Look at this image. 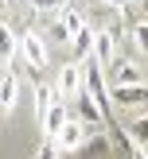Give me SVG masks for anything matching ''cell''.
<instances>
[{
  "instance_id": "obj_3",
  "label": "cell",
  "mask_w": 148,
  "mask_h": 159,
  "mask_svg": "<svg viewBox=\"0 0 148 159\" xmlns=\"http://www.w3.org/2000/svg\"><path fill=\"white\" fill-rule=\"evenodd\" d=\"M55 140L62 144V152H70V148H78V144L86 140V124H78L74 116H66V120H62V128L55 132Z\"/></svg>"
},
{
  "instance_id": "obj_6",
  "label": "cell",
  "mask_w": 148,
  "mask_h": 159,
  "mask_svg": "<svg viewBox=\"0 0 148 159\" xmlns=\"http://www.w3.org/2000/svg\"><path fill=\"white\" fill-rule=\"evenodd\" d=\"M59 89H62V101H66V97H74V93L82 89V66H78V62H70V66H62Z\"/></svg>"
},
{
  "instance_id": "obj_16",
  "label": "cell",
  "mask_w": 148,
  "mask_h": 159,
  "mask_svg": "<svg viewBox=\"0 0 148 159\" xmlns=\"http://www.w3.org/2000/svg\"><path fill=\"white\" fill-rule=\"evenodd\" d=\"M70 0H31V8H39V12H59V8H66Z\"/></svg>"
},
{
  "instance_id": "obj_5",
  "label": "cell",
  "mask_w": 148,
  "mask_h": 159,
  "mask_svg": "<svg viewBox=\"0 0 148 159\" xmlns=\"http://www.w3.org/2000/svg\"><path fill=\"white\" fill-rule=\"evenodd\" d=\"M74 109H78V116H82L86 124H105V120H101V109H98V101H93L90 93H86V85L74 93Z\"/></svg>"
},
{
  "instance_id": "obj_7",
  "label": "cell",
  "mask_w": 148,
  "mask_h": 159,
  "mask_svg": "<svg viewBox=\"0 0 148 159\" xmlns=\"http://www.w3.org/2000/svg\"><path fill=\"white\" fill-rule=\"evenodd\" d=\"M109 82H113V85H125V82H140V70L132 66L129 58H121V62H109Z\"/></svg>"
},
{
  "instance_id": "obj_15",
  "label": "cell",
  "mask_w": 148,
  "mask_h": 159,
  "mask_svg": "<svg viewBox=\"0 0 148 159\" xmlns=\"http://www.w3.org/2000/svg\"><path fill=\"white\" fill-rule=\"evenodd\" d=\"M132 43H136V51H140V54H148V23H144V20L132 23Z\"/></svg>"
},
{
  "instance_id": "obj_14",
  "label": "cell",
  "mask_w": 148,
  "mask_h": 159,
  "mask_svg": "<svg viewBox=\"0 0 148 159\" xmlns=\"http://www.w3.org/2000/svg\"><path fill=\"white\" fill-rule=\"evenodd\" d=\"M12 54H16V35L0 23V58H12Z\"/></svg>"
},
{
  "instance_id": "obj_8",
  "label": "cell",
  "mask_w": 148,
  "mask_h": 159,
  "mask_svg": "<svg viewBox=\"0 0 148 159\" xmlns=\"http://www.w3.org/2000/svg\"><path fill=\"white\" fill-rule=\"evenodd\" d=\"M90 51H93V31H90V27L74 31V35H70V58H74V62H82Z\"/></svg>"
},
{
  "instance_id": "obj_12",
  "label": "cell",
  "mask_w": 148,
  "mask_h": 159,
  "mask_svg": "<svg viewBox=\"0 0 148 159\" xmlns=\"http://www.w3.org/2000/svg\"><path fill=\"white\" fill-rule=\"evenodd\" d=\"M55 101V93H51V85H39L35 89V116L43 120V113H47V105Z\"/></svg>"
},
{
  "instance_id": "obj_11",
  "label": "cell",
  "mask_w": 148,
  "mask_h": 159,
  "mask_svg": "<svg viewBox=\"0 0 148 159\" xmlns=\"http://www.w3.org/2000/svg\"><path fill=\"white\" fill-rule=\"evenodd\" d=\"M93 58L101 62V66H109V62H113V31H101L98 39H93Z\"/></svg>"
},
{
  "instance_id": "obj_18",
  "label": "cell",
  "mask_w": 148,
  "mask_h": 159,
  "mask_svg": "<svg viewBox=\"0 0 148 159\" xmlns=\"http://www.w3.org/2000/svg\"><path fill=\"white\" fill-rule=\"evenodd\" d=\"M90 152H93V155H105V152H109V144H105V140L98 136V140H93V144H90Z\"/></svg>"
},
{
  "instance_id": "obj_2",
  "label": "cell",
  "mask_w": 148,
  "mask_h": 159,
  "mask_svg": "<svg viewBox=\"0 0 148 159\" xmlns=\"http://www.w3.org/2000/svg\"><path fill=\"white\" fill-rule=\"evenodd\" d=\"M109 101H117V105H144V101H148V85H140V82H125V85H113Z\"/></svg>"
},
{
  "instance_id": "obj_9",
  "label": "cell",
  "mask_w": 148,
  "mask_h": 159,
  "mask_svg": "<svg viewBox=\"0 0 148 159\" xmlns=\"http://www.w3.org/2000/svg\"><path fill=\"white\" fill-rule=\"evenodd\" d=\"M125 132H129V144H132V152H136V155H144V148H148V116L132 120Z\"/></svg>"
},
{
  "instance_id": "obj_1",
  "label": "cell",
  "mask_w": 148,
  "mask_h": 159,
  "mask_svg": "<svg viewBox=\"0 0 148 159\" xmlns=\"http://www.w3.org/2000/svg\"><path fill=\"white\" fill-rule=\"evenodd\" d=\"M16 47L23 51V58H27L31 74H39V70L47 66V47H43V35H39V31H23V35L16 39Z\"/></svg>"
},
{
  "instance_id": "obj_17",
  "label": "cell",
  "mask_w": 148,
  "mask_h": 159,
  "mask_svg": "<svg viewBox=\"0 0 148 159\" xmlns=\"http://www.w3.org/2000/svg\"><path fill=\"white\" fill-rule=\"evenodd\" d=\"M39 155H43V159H51V155H59V148H55V136H47V144L39 148Z\"/></svg>"
},
{
  "instance_id": "obj_13",
  "label": "cell",
  "mask_w": 148,
  "mask_h": 159,
  "mask_svg": "<svg viewBox=\"0 0 148 159\" xmlns=\"http://www.w3.org/2000/svg\"><path fill=\"white\" fill-rule=\"evenodd\" d=\"M62 27H66L70 35H74V31H82V27H86V23H82V16H78V12H74V8H70V4L62 8Z\"/></svg>"
},
{
  "instance_id": "obj_4",
  "label": "cell",
  "mask_w": 148,
  "mask_h": 159,
  "mask_svg": "<svg viewBox=\"0 0 148 159\" xmlns=\"http://www.w3.org/2000/svg\"><path fill=\"white\" fill-rule=\"evenodd\" d=\"M66 116H70V105H66V101H51L39 124H43V132H47V136H55V132L62 128V120H66Z\"/></svg>"
},
{
  "instance_id": "obj_10",
  "label": "cell",
  "mask_w": 148,
  "mask_h": 159,
  "mask_svg": "<svg viewBox=\"0 0 148 159\" xmlns=\"http://www.w3.org/2000/svg\"><path fill=\"white\" fill-rule=\"evenodd\" d=\"M16 93H20V78H16V74H4V82H0V113H12Z\"/></svg>"
}]
</instances>
